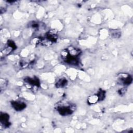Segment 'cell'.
<instances>
[{"instance_id": "6da1fadb", "label": "cell", "mask_w": 133, "mask_h": 133, "mask_svg": "<svg viewBox=\"0 0 133 133\" xmlns=\"http://www.w3.org/2000/svg\"><path fill=\"white\" fill-rule=\"evenodd\" d=\"M74 107L72 104L59 105L57 107V111L60 114L63 116H66L73 113L74 110Z\"/></svg>"}, {"instance_id": "7a4b0ae2", "label": "cell", "mask_w": 133, "mask_h": 133, "mask_svg": "<svg viewBox=\"0 0 133 133\" xmlns=\"http://www.w3.org/2000/svg\"><path fill=\"white\" fill-rule=\"evenodd\" d=\"M118 81L121 84L125 85H128L131 83L132 79L129 75L125 73H121L118 75Z\"/></svg>"}, {"instance_id": "3957f363", "label": "cell", "mask_w": 133, "mask_h": 133, "mask_svg": "<svg viewBox=\"0 0 133 133\" xmlns=\"http://www.w3.org/2000/svg\"><path fill=\"white\" fill-rule=\"evenodd\" d=\"M46 38L50 41L52 43L55 42L58 38L57 31L55 29H51L46 33Z\"/></svg>"}, {"instance_id": "277c9868", "label": "cell", "mask_w": 133, "mask_h": 133, "mask_svg": "<svg viewBox=\"0 0 133 133\" xmlns=\"http://www.w3.org/2000/svg\"><path fill=\"white\" fill-rule=\"evenodd\" d=\"M66 50L68 52L69 55L71 57L78 58L81 54V50L79 49L75 48L73 46H69Z\"/></svg>"}, {"instance_id": "5b68a950", "label": "cell", "mask_w": 133, "mask_h": 133, "mask_svg": "<svg viewBox=\"0 0 133 133\" xmlns=\"http://www.w3.org/2000/svg\"><path fill=\"white\" fill-rule=\"evenodd\" d=\"M11 105L15 110L18 111H22L26 107L25 103L21 101H12Z\"/></svg>"}, {"instance_id": "8992f818", "label": "cell", "mask_w": 133, "mask_h": 133, "mask_svg": "<svg viewBox=\"0 0 133 133\" xmlns=\"http://www.w3.org/2000/svg\"><path fill=\"white\" fill-rule=\"evenodd\" d=\"M24 81L28 84L34 86L38 87L39 86V81L37 77H26L24 78Z\"/></svg>"}, {"instance_id": "52a82bcc", "label": "cell", "mask_w": 133, "mask_h": 133, "mask_svg": "<svg viewBox=\"0 0 133 133\" xmlns=\"http://www.w3.org/2000/svg\"><path fill=\"white\" fill-rule=\"evenodd\" d=\"M9 115L7 113H1L0 116V120L1 123L5 127H8L10 125V123L9 122Z\"/></svg>"}, {"instance_id": "ba28073f", "label": "cell", "mask_w": 133, "mask_h": 133, "mask_svg": "<svg viewBox=\"0 0 133 133\" xmlns=\"http://www.w3.org/2000/svg\"><path fill=\"white\" fill-rule=\"evenodd\" d=\"M99 100V98L97 95H93L89 96L87 99V102L89 104H94L96 103Z\"/></svg>"}, {"instance_id": "9c48e42d", "label": "cell", "mask_w": 133, "mask_h": 133, "mask_svg": "<svg viewBox=\"0 0 133 133\" xmlns=\"http://www.w3.org/2000/svg\"><path fill=\"white\" fill-rule=\"evenodd\" d=\"M68 81L65 78H60L56 83V86L57 88H62L65 86L67 84Z\"/></svg>"}, {"instance_id": "30bf717a", "label": "cell", "mask_w": 133, "mask_h": 133, "mask_svg": "<svg viewBox=\"0 0 133 133\" xmlns=\"http://www.w3.org/2000/svg\"><path fill=\"white\" fill-rule=\"evenodd\" d=\"M12 50H13V49H12L11 47H10V46L7 45V46L5 47L2 50V52L4 54L7 55V54H10Z\"/></svg>"}, {"instance_id": "8fae6325", "label": "cell", "mask_w": 133, "mask_h": 133, "mask_svg": "<svg viewBox=\"0 0 133 133\" xmlns=\"http://www.w3.org/2000/svg\"><path fill=\"white\" fill-rule=\"evenodd\" d=\"M99 98V100H102L104 99L105 97V92L103 90H100L98 94H97Z\"/></svg>"}, {"instance_id": "7c38bea8", "label": "cell", "mask_w": 133, "mask_h": 133, "mask_svg": "<svg viewBox=\"0 0 133 133\" xmlns=\"http://www.w3.org/2000/svg\"><path fill=\"white\" fill-rule=\"evenodd\" d=\"M7 45H8V46H10V47H11V48L13 49V50L17 48V46H16V44H15V43L14 42V41H11V40H9V41H8V42H7Z\"/></svg>"}, {"instance_id": "4fadbf2b", "label": "cell", "mask_w": 133, "mask_h": 133, "mask_svg": "<svg viewBox=\"0 0 133 133\" xmlns=\"http://www.w3.org/2000/svg\"><path fill=\"white\" fill-rule=\"evenodd\" d=\"M126 89L125 88H123L119 90L118 92H119V95H124V94L126 92Z\"/></svg>"}, {"instance_id": "5bb4252c", "label": "cell", "mask_w": 133, "mask_h": 133, "mask_svg": "<svg viewBox=\"0 0 133 133\" xmlns=\"http://www.w3.org/2000/svg\"><path fill=\"white\" fill-rule=\"evenodd\" d=\"M20 65L22 67H26L28 65V64L25 61H21L20 62Z\"/></svg>"}]
</instances>
